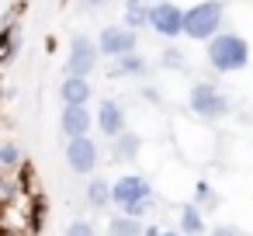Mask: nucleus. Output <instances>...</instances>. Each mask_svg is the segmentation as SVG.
Returning <instances> with one entry per match:
<instances>
[{
	"label": "nucleus",
	"mask_w": 253,
	"mask_h": 236,
	"mask_svg": "<svg viewBox=\"0 0 253 236\" xmlns=\"http://www.w3.org/2000/svg\"><path fill=\"white\" fill-rule=\"evenodd\" d=\"M180 233L184 236H201L205 233V215H201V208L194 201H187L180 208Z\"/></svg>",
	"instance_id": "dca6fc26"
},
{
	"label": "nucleus",
	"mask_w": 253,
	"mask_h": 236,
	"mask_svg": "<svg viewBox=\"0 0 253 236\" xmlns=\"http://www.w3.org/2000/svg\"><path fill=\"white\" fill-rule=\"evenodd\" d=\"M222 18H225L222 0H201V4L184 11V35L194 42H208L222 32Z\"/></svg>",
	"instance_id": "7ed1b4c3"
},
{
	"label": "nucleus",
	"mask_w": 253,
	"mask_h": 236,
	"mask_svg": "<svg viewBox=\"0 0 253 236\" xmlns=\"http://www.w3.org/2000/svg\"><path fill=\"white\" fill-rule=\"evenodd\" d=\"M63 236H97V229H94V222L90 219H73L70 226H66V233Z\"/></svg>",
	"instance_id": "aec40b11"
},
{
	"label": "nucleus",
	"mask_w": 253,
	"mask_h": 236,
	"mask_svg": "<svg viewBox=\"0 0 253 236\" xmlns=\"http://www.w3.org/2000/svg\"><path fill=\"white\" fill-rule=\"evenodd\" d=\"M111 205L132 219H142L153 208V184L142 174H122L111 184Z\"/></svg>",
	"instance_id": "f03ea898"
},
{
	"label": "nucleus",
	"mask_w": 253,
	"mask_h": 236,
	"mask_svg": "<svg viewBox=\"0 0 253 236\" xmlns=\"http://www.w3.org/2000/svg\"><path fill=\"white\" fill-rule=\"evenodd\" d=\"M139 153H142V139L135 132H128V129L111 139V156L118 163H132V160H139Z\"/></svg>",
	"instance_id": "f8f14e48"
},
{
	"label": "nucleus",
	"mask_w": 253,
	"mask_h": 236,
	"mask_svg": "<svg viewBox=\"0 0 253 236\" xmlns=\"http://www.w3.org/2000/svg\"><path fill=\"white\" fill-rule=\"evenodd\" d=\"M108 236H146V226H142V219H132V215L118 212L108 222Z\"/></svg>",
	"instance_id": "2eb2a0df"
},
{
	"label": "nucleus",
	"mask_w": 253,
	"mask_h": 236,
	"mask_svg": "<svg viewBox=\"0 0 253 236\" xmlns=\"http://www.w3.org/2000/svg\"><path fill=\"white\" fill-rule=\"evenodd\" d=\"M97 49H101V56L118 59V56H128V52L139 49V35L132 28H125V25H108L97 35Z\"/></svg>",
	"instance_id": "0eeeda50"
},
{
	"label": "nucleus",
	"mask_w": 253,
	"mask_h": 236,
	"mask_svg": "<svg viewBox=\"0 0 253 236\" xmlns=\"http://www.w3.org/2000/svg\"><path fill=\"white\" fill-rule=\"evenodd\" d=\"M149 28L160 39H177V35H184V11L173 0H160V4L149 7Z\"/></svg>",
	"instance_id": "423d86ee"
},
{
	"label": "nucleus",
	"mask_w": 253,
	"mask_h": 236,
	"mask_svg": "<svg viewBox=\"0 0 253 236\" xmlns=\"http://www.w3.org/2000/svg\"><path fill=\"white\" fill-rule=\"evenodd\" d=\"M194 194H198V201H194L198 208H201V205H205V208H218V194H215V191H211V188H208L205 181H198Z\"/></svg>",
	"instance_id": "6ab92c4d"
},
{
	"label": "nucleus",
	"mask_w": 253,
	"mask_h": 236,
	"mask_svg": "<svg viewBox=\"0 0 253 236\" xmlns=\"http://www.w3.org/2000/svg\"><path fill=\"white\" fill-rule=\"evenodd\" d=\"M97 129H101V136H108V139H115V136H122L125 132V108L118 104V101H111V97H104L101 101V108H97Z\"/></svg>",
	"instance_id": "9d476101"
},
{
	"label": "nucleus",
	"mask_w": 253,
	"mask_h": 236,
	"mask_svg": "<svg viewBox=\"0 0 253 236\" xmlns=\"http://www.w3.org/2000/svg\"><path fill=\"white\" fill-rule=\"evenodd\" d=\"M21 163V149H18V142H0V167H18Z\"/></svg>",
	"instance_id": "a211bd4d"
},
{
	"label": "nucleus",
	"mask_w": 253,
	"mask_h": 236,
	"mask_svg": "<svg viewBox=\"0 0 253 236\" xmlns=\"http://www.w3.org/2000/svg\"><path fill=\"white\" fill-rule=\"evenodd\" d=\"M149 0H125V28L139 32V28H149Z\"/></svg>",
	"instance_id": "ddd939ff"
},
{
	"label": "nucleus",
	"mask_w": 253,
	"mask_h": 236,
	"mask_svg": "<svg viewBox=\"0 0 253 236\" xmlns=\"http://www.w3.org/2000/svg\"><path fill=\"white\" fill-rule=\"evenodd\" d=\"M160 66H163V70H184V52H180V49H167V52L160 56Z\"/></svg>",
	"instance_id": "412c9836"
},
{
	"label": "nucleus",
	"mask_w": 253,
	"mask_h": 236,
	"mask_svg": "<svg viewBox=\"0 0 253 236\" xmlns=\"http://www.w3.org/2000/svg\"><path fill=\"white\" fill-rule=\"evenodd\" d=\"M63 156H66V167H70L73 174H94L101 153H97V142H94L90 136H77V139L66 142Z\"/></svg>",
	"instance_id": "6e6552de"
},
{
	"label": "nucleus",
	"mask_w": 253,
	"mask_h": 236,
	"mask_svg": "<svg viewBox=\"0 0 253 236\" xmlns=\"http://www.w3.org/2000/svg\"><path fill=\"white\" fill-rule=\"evenodd\" d=\"M97 125V118L90 115L87 104H63V115H59V129L66 139H77V136H90V129Z\"/></svg>",
	"instance_id": "1a4fd4ad"
},
{
	"label": "nucleus",
	"mask_w": 253,
	"mask_h": 236,
	"mask_svg": "<svg viewBox=\"0 0 253 236\" xmlns=\"http://www.w3.org/2000/svg\"><path fill=\"white\" fill-rule=\"evenodd\" d=\"M187 108H191V115H198V118H205V122H218V118L229 115V97H225L215 84L198 80V84L191 87V94H187Z\"/></svg>",
	"instance_id": "20e7f679"
},
{
	"label": "nucleus",
	"mask_w": 253,
	"mask_h": 236,
	"mask_svg": "<svg viewBox=\"0 0 253 236\" xmlns=\"http://www.w3.org/2000/svg\"><path fill=\"white\" fill-rule=\"evenodd\" d=\"M104 4H108V0H84V7H87V11H94V7H104Z\"/></svg>",
	"instance_id": "b1692460"
},
{
	"label": "nucleus",
	"mask_w": 253,
	"mask_h": 236,
	"mask_svg": "<svg viewBox=\"0 0 253 236\" xmlns=\"http://www.w3.org/2000/svg\"><path fill=\"white\" fill-rule=\"evenodd\" d=\"M146 236H180L173 229H160V226H146Z\"/></svg>",
	"instance_id": "5701e85b"
},
{
	"label": "nucleus",
	"mask_w": 253,
	"mask_h": 236,
	"mask_svg": "<svg viewBox=\"0 0 253 236\" xmlns=\"http://www.w3.org/2000/svg\"><path fill=\"white\" fill-rule=\"evenodd\" d=\"M87 205L90 208H108L111 205V181H104V177H94L90 184H87Z\"/></svg>",
	"instance_id": "f3484780"
},
{
	"label": "nucleus",
	"mask_w": 253,
	"mask_h": 236,
	"mask_svg": "<svg viewBox=\"0 0 253 236\" xmlns=\"http://www.w3.org/2000/svg\"><path fill=\"white\" fill-rule=\"evenodd\" d=\"M90 94H94V87H90L87 77H66V80L59 84V97H63V104H87Z\"/></svg>",
	"instance_id": "9b49d317"
},
{
	"label": "nucleus",
	"mask_w": 253,
	"mask_h": 236,
	"mask_svg": "<svg viewBox=\"0 0 253 236\" xmlns=\"http://www.w3.org/2000/svg\"><path fill=\"white\" fill-rule=\"evenodd\" d=\"M208 236H243V229L239 226H215Z\"/></svg>",
	"instance_id": "4be33fe9"
},
{
	"label": "nucleus",
	"mask_w": 253,
	"mask_h": 236,
	"mask_svg": "<svg viewBox=\"0 0 253 236\" xmlns=\"http://www.w3.org/2000/svg\"><path fill=\"white\" fill-rule=\"evenodd\" d=\"M205 59L215 73H239L250 66V42L236 32H218L205 42Z\"/></svg>",
	"instance_id": "f257e3e1"
},
{
	"label": "nucleus",
	"mask_w": 253,
	"mask_h": 236,
	"mask_svg": "<svg viewBox=\"0 0 253 236\" xmlns=\"http://www.w3.org/2000/svg\"><path fill=\"white\" fill-rule=\"evenodd\" d=\"M97 59H101V49L94 39L87 35H73L70 42V59H66V77H90L97 70Z\"/></svg>",
	"instance_id": "39448f33"
},
{
	"label": "nucleus",
	"mask_w": 253,
	"mask_h": 236,
	"mask_svg": "<svg viewBox=\"0 0 253 236\" xmlns=\"http://www.w3.org/2000/svg\"><path fill=\"white\" fill-rule=\"evenodd\" d=\"M146 70H149L146 56H139V52H128V56H118V59H115V66H111V77H142Z\"/></svg>",
	"instance_id": "4468645a"
}]
</instances>
